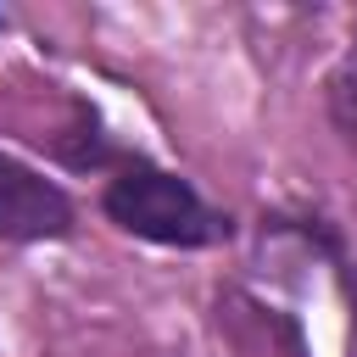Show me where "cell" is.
Masks as SVG:
<instances>
[{
	"mask_svg": "<svg viewBox=\"0 0 357 357\" xmlns=\"http://www.w3.org/2000/svg\"><path fill=\"white\" fill-rule=\"evenodd\" d=\"M106 212L128 234H145L162 245H206L229 229L184 178H173L162 167H123L106 184Z\"/></svg>",
	"mask_w": 357,
	"mask_h": 357,
	"instance_id": "cell-1",
	"label": "cell"
},
{
	"mask_svg": "<svg viewBox=\"0 0 357 357\" xmlns=\"http://www.w3.org/2000/svg\"><path fill=\"white\" fill-rule=\"evenodd\" d=\"M73 223V206L67 195L39 178L33 167L0 156V234L6 240H50Z\"/></svg>",
	"mask_w": 357,
	"mask_h": 357,
	"instance_id": "cell-2",
	"label": "cell"
},
{
	"mask_svg": "<svg viewBox=\"0 0 357 357\" xmlns=\"http://www.w3.org/2000/svg\"><path fill=\"white\" fill-rule=\"evenodd\" d=\"M329 106H335V123L346 128V139H351V151H357V45L346 50V61H340L335 78H329Z\"/></svg>",
	"mask_w": 357,
	"mask_h": 357,
	"instance_id": "cell-3",
	"label": "cell"
}]
</instances>
